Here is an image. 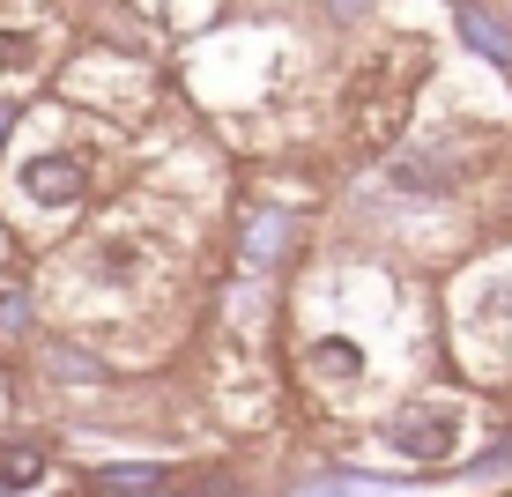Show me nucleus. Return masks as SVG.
Instances as JSON below:
<instances>
[{"label": "nucleus", "instance_id": "f257e3e1", "mask_svg": "<svg viewBox=\"0 0 512 497\" xmlns=\"http://www.w3.org/2000/svg\"><path fill=\"white\" fill-rule=\"evenodd\" d=\"M30 193H38V201H67V193H75V164H38L30 171Z\"/></svg>", "mask_w": 512, "mask_h": 497}]
</instances>
